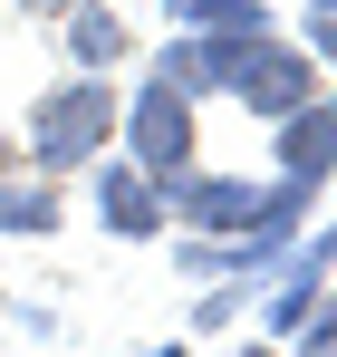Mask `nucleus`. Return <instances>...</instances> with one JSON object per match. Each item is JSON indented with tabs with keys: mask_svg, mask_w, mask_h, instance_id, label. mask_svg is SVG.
Wrapping results in <instances>:
<instances>
[{
	"mask_svg": "<svg viewBox=\"0 0 337 357\" xmlns=\"http://www.w3.org/2000/svg\"><path fill=\"white\" fill-rule=\"evenodd\" d=\"M116 126H125V97L116 77H58L29 97V165L39 174H87L97 155H116Z\"/></svg>",
	"mask_w": 337,
	"mask_h": 357,
	"instance_id": "obj_1",
	"label": "nucleus"
},
{
	"mask_svg": "<svg viewBox=\"0 0 337 357\" xmlns=\"http://www.w3.org/2000/svg\"><path fill=\"white\" fill-rule=\"evenodd\" d=\"M116 135H125V165H145L155 183H173V174L203 165V116H193V97H173L155 77L125 97V126H116Z\"/></svg>",
	"mask_w": 337,
	"mask_h": 357,
	"instance_id": "obj_2",
	"label": "nucleus"
},
{
	"mask_svg": "<svg viewBox=\"0 0 337 357\" xmlns=\"http://www.w3.org/2000/svg\"><path fill=\"white\" fill-rule=\"evenodd\" d=\"M260 203H270V183L260 174H173L164 183V213L183 222V232H203V241H241L251 222H260Z\"/></svg>",
	"mask_w": 337,
	"mask_h": 357,
	"instance_id": "obj_3",
	"label": "nucleus"
},
{
	"mask_svg": "<svg viewBox=\"0 0 337 357\" xmlns=\"http://www.w3.org/2000/svg\"><path fill=\"white\" fill-rule=\"evenodd\" d=\"M87 174H97V222H107L116 241H155V232H173L164 183L145 174V165H125V155H97Z\"/></svg>",
	"mask_w": 337,
	"mask_h": 357,
	"instance_id": "obj_4",
	"label": "nucleus"
},
{
	"mask_svg": "<svg viewBox=\"0 0 337 357\" xmlns=\"http://www.w3.org/2000/svg\"><path fill=\"white\" fill-rule=\"evenodd\" d=\"M280 174H299V183L337 174V87H318L299 116H280Z\"/></svg>",
	"mask_w": 337,
	"mask_h": 357,
	"instance_id": "obj_5",
	"label": "nucleus"
},
{
	"mask_svg": "<svg viewBox=\"0 0 337 357\" xmlns=\"http://www.w3.org/2000/svg\"><path fill=\"white\" fill-rule=\"evenodd\" d=\"M58 39H68V59L87 68V77L125 68V49H135V39H125V10H116V0H77V10L58 20Z\"/></svg>",
	"mask_w": 337,
	"mask_h": 357,
	"instance_id": "obj_6",
	"label": "nucleus"
},
{
	"mask_svg": "<svg viewBox=\"0 0 337 357\" xmlns=\"http://www.w3.org/2000/svg\"><path fill=\"white\" fill-rule=\"evenodd\" d=\"M68 222L58 174H0V241H49Z\"/></svg>",
	"mask_w": 337,
	"mask_h": 357,
	"instance_id": "obj_7",
	"label": "nucleus"
},
{
	"mask_svg": "<svg viewBox=\"0 0 337 357\" xmlns=\"http://www.w3.org/2000/svg\"><path fill=\"white\" fill-rule=\"evenodd\" d=\"M173 29H203V39H270V0H164Z\"/></svg>",
	"mask_w": 337,
	"mask_h": 357,
	"instance_id": "obj_8",
	"label": "nucleus"
},
{
	"mask_svg": "<svg viewBox=\"0 0 337 357\" xmlns=\"http://www.w3.org/2000/svg\"><path fill=\"white\" fill-rule=\"evenodd\" d=\"M280 357H337V280H328V299L308 309V328H299V338H289Z\"/></svg>",
	"mask_w": 337,
	"mask_h": 357,
	"instance_id": "obj_9",
	"label": "nucleus"
},
{
	"mask_svg": "<svg viewBox=\"0 0 337 357\" xmlns=\"http://www.w3.org/2000/svg\"><path fill=\"white\" fill-rule=\"evenodd\" d=\"M241 309H251V280H212V290H203V309H193V328H231Z\"/></svg>",
	"mask_w": 337,
	"mask_h": 357,
	"instance_id": "obj_10",
	"label": "nucleus"
},
{
	"mask_svg": "<svg viewBox=\"0 0 337 357\" xmlns=\"http://www.w3.org/2000/svg\"><path fill=\"white\" fill-rule=\"evenodd\" d=\"M299 49H308V59L337 77V10H308V39H299Z\"/></svg>",
	"mask_w": 337,
	"mask_h": 357,
	"instance_id": "obj_11",
	"label": "nucleus"
},
{
	"mask_svg": "<svg viewBox=\"0 0 337 357\" xmlns=\"http://www.w3.org/2000/svg\"><path fill=\"white\" fill-rule=\"evenodd\" d=\"M10 10H29V20H68L77 0H10Z\"/></svg>",
	"mask_w": 337,
	"mask_h": 357,
	"instance_id": "obj_12",
	"label": "nucleus"
},
{
	"mask_svg": "<svg viewBox=\"0 0 337 357\" xmlns=\"http://www.w3.org/2000/svg\"><path fill=\"white\" fill-rule=\"evenodd\" d=\"M0 174H19V155H10V135H0Z\"/></svg>",
	"mask_w": 337,
	"mask_h": 357,
	"instance_id": "obj_13",
	"label": "nucleus"
},
{
	"mask_svg": "<svg viewBox=\"0 0 337 357\" xmlns=\"http://www.w3.org/2000/svg\"><path fill=\"white\" fill-rule=\"evenodd\" d=\"M241 357H280V348H270V338H251V348H241Z\"/></svg>",
	"mask_w": 337,
	"mask_h": 357,
	"instance_id": "obj_14",
	"label": "nucleus"
},
{
	"mask_svg": "<svg viewBox=\"0 0 337 357\" xmlns=\"http://www.w3.org/2000/svg\"><path fill=\"white\" fill-rule=\"evenodd\" d=\"M145 357H193V348H145Z\"/></svg>",
	"mask_w": 337,
	"mask_h": 357,
	"instance_id": "obj_15",
	"label": "nucleus"
},
{
	"mask_svg": "<svg viewBox=\"0 0 337 357\" xmlns=\"http://www.w3.org/2000/svg\"><path fill=\"white\" fill-rule=\"evenodd\" d=\"M308 10H337V0H308Z\"/></svg>",
	"mask_w": 337,
	"mask_h": 357,
	"instance_id": "obj_16",
	"label": "nucleus"
},
{
	"mask_svg": "<svg viewBox=\"0 0 337 357\" xmlns=\"http://www.w3.org/2000/svg\"><path fill=\"white\" fill-rule=\"evenodd\" d=\"M0 309H10V290H0Z\"/></svg>",
	"mask_w": 337,
	"mask_h": 357,
	"instance_id": "obj_17",
	"label": "nucleus"
}]
</instances>
